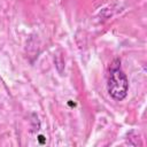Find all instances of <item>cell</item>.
I'll return each mask as SVG.
<instances>
[{
    "label": "cell",
    "instance_id": "1",
    "mask_svg": "<svg viewBox=\"0 0 147 147\" xmlns=\"http://www.w3.org/2000/svg\"><path fill=\"white\" fill-rule=\"evenodd\" d=\"M107 91L115 101H122L126 98L129 91V80L121 68V62L115 59L109 68Z\"/></svg>",
    "mask_w": 147,
    "mask_h": 147
}]
</instances>
